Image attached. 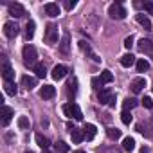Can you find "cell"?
Instances as JSON below:
<instances>
[{
    "label": "cell",
    "instance_id": "20",
    "mask_svg": "<svg viewBox=\"0 0 153 153\" xmlns=\"http://www.w3.org/2000/svg\"><path fill=\"white\" fill-rule=\"evenodd\" d=\"M133 63H137V61H135V56H133L131 52H128V54H124V56L121 58V65H123V67H126V68H128V67H131Z\"/></svg>",
    "mask_w": 153,
    "mask_h": 153
},
{
    "label": "cell",
    "instance_id": "25",
    "mask_svg": "<svg viewBox=\"0 0 153 153\" xmlns=\"http://www.w3.org/2000/svg\"><path fill=\"white\" fill-rule=\"evenodd\" d=\"M137 72H146L148 68H149V63H148V59H144V58H140V59H137Z\"/></svg>",
    "mask_w": 153,
    "mask_h": 153
},
{
    "label": "cell",
    "instance_id": "2",
    "mask_svg": "<svg viewBox=\"0 0 153 153\" xmlns=\"http://www.w3.org/2000/svg\"><path fill=\"white\" fill-rule=\"evenodd\" d=\"M63 112H65V115L67 117H70V119H76V121H81L83 119V112H81V108L76 105V103H67V105H63Z\"/></svg>",
    "mask_w": 153,
    "mask_h": 153
},
{
    "label": "cell",
    "instance_id": "32",
    "mask_svg": "<svg viewBox=\"0 0 153 153\" xmlns=\"http://www.w3.org/2000/svg\"><path fill=\"white\" fill-rule=\"evenodd\" d=\"M121 121H123L124 124H130V123L133 121V117H131V114H130L128 110H123V114H121Z\"/></svg>",
    "mask_w": 153,
    "mask_h": 153
},
{
    "label": "cell",
    "instance_id": "13",
    "mask_svg": "<svg viewBox=\"0 0 153 153\" xmlns=\"http://www.w3.org/2000/svg\"><path fill=\"white\" fill-rule=\"evenodd\" d=\"M13 108L11 106H2V126H7L9 121L13 119Z\"/></svg>",
    "mask_w": 153,
    "mask_h": 153
},
{
    "label": "cell",
    "instance_id": "3",
    "mask_svg": "<svg viewBox=\"0 0 153 153\" xmlns=\"http://www.w3.org/2000/svg\"><path fill=\"white\" fill-rule=\"evenodd\" d=\"M108 15H110L112 18H115V20H123V18L126 16V9L121 6V2H115V4H112V6L108 7Z\"/></svg>",
    "mask_w": 153,
    "mask_h": 153
},
{
    "label": "cell",
    "instance_id": "11",
    "mask_svg": "<svg viewBox=\"0 0 153 153\" xmlns=\"http://www.w3.org/2000/svg\"><path fill=\"white\" fill-rule=\"evenodd\" d=\"M130 87H131V92H133V94H139V92H142V88L146 87V79H144V78H135Z\"/></svg>",
    "mask_w": 153,
    "mask_h": 153
},
{
    "label": "cell",
    "instance_id": "29",
    "mask_svg": "<svg viewBox=\"0 0 153 153\" xmlns=\"http://www.w3.org/2000/svg\"><path fill=\"white\" fill-rule=\"evenodd\" d=\"M54 149H56V153H68V144L63 142V140H59V142H56Z\"/></svg>",
    "mask_w": 153,
    "mask_h": 153
},
{
    "label": "cell",
    "instance_id": "7",
    "mask_svg": "<svg viewBox=\"0 0 153 153\" xmlns=\"http://www.w3.org/2000/svg\"><path fill=\"white\" fill-rule=\"evenodd\" d=\"M52 79H56V81H59V79H63L65 76H67V67L65 65H56L54 68H52Z\"/></svg>",
    "mask_w": 153,
    "mask_h": 153
},
{
    "label": "cell",
    "instance_id": "28",
    "mask_svg": "<svg viewBox=\"0 0 153 153\" xmlns=\"http://www.w3.org/2000/svg\"><path fill=\"white\" fill-rule=\"evenodd\" d=\"M123 148H124L126 151H131V149L135 148V140H133L131 137H124V139H123Z\"/></svg>",
    "mask_w": 153,
    "mask_h": 153
},
{
    "label": "cell",
    "instance_id": "27",
    "mask_svg": "<svg viewBox=\"0 0 153 153\" xmlns=\"http://www.w3.org/2000/svg\"><path fill=\"white\" fill-rule=\"evenodd\" d=\"M137 105H139V101H137L135 97H128V99H124V103H123L124 110H131V108H135Z\"/></svg>",
    "mask_w": 153,
    "mask_h": 153
},
{
    "label": "cell",
    "instance_id": "10",
    "mask_svg": "<svg viewBox=\"0 0 153 153\" xmlns=\"http://www.w3.org/2000/svg\"><path fill=\"white\" fill-rule=\"evenodd\" d=\"M59 51H61V54H68V51H70V34L68 33H63V38H61V42H59Z\"/></svg>",
    "mask_w": 153,
    "mask_h": 153
},
{
    "label": "cell",
    "instance_id": "16",
    "mask_svg": "<svg viewBox=\"0 0 153 153\" xmlns=\"http://www.w3.org/2000/svg\"><path fill=\"white\" fill-rule=\"evenodd\" d=\"M96 133H97V128H96L94 124H85V128H83V135H85L87 140H92V139L96 137Z\"/></svg>",
    "mask_w": 153,
    "mask_h": 153
},
{
    "label": "cell",
    "instance_id": "26",
    "mask_svg": "<svg viewBox=\"0 0 153 153\" xmlns=\"http://www.w3.org/2000/svg\"><path fill=\"white\" fill-rule=\"evenodd\" d=\"M34 72H36V78H42V79L47 76V68H45L43 63H38V65L34 67Z\"/></svg>",
    "mask_w": 153,
    "mask_h": 153
},
{
    "label": "cell",
    "instance_id": "31",
    "mask_svg": "<svg viewBox=\"0 0 153 153\" xmlns=\"http://www.w3.org/2000/svg\"><path fill=\"white\" fill-rule=\"evenodd\" d=\"M106 135H108L112 140H115V139L121 137V130H117V128H108V130H106Z\"/></svg>",
    "mask_w": 153,
    "mask_h": 153
},
{
    "label": "cell",
    "instance_id": "9",
    "mask_svg": "<svg viewBox=\"0 0 153 153\" xmlns=\"http://www.w3.org/2000/svg\"><path fill=\"white\" fill-rule=\"evenodd\" d=\"M9 15L15 16V18H20V16L25 15V9H24L22 4H9Z\"/></svg>",
    "mask_w": 153,
    "mask_h": 153
},
{
    "label": "cell",
    "instance_id": "21",
    "mask_svg": "<svg viewBox=\"0 0 153 153\" xmlns=\"http://www.w3.org/2000/svg\"><path fill=\"white\" fill-rule=\"evenodd\" d=\"M34 29H36V24H34L33 20H29L27 25H25V38H27V40H31V38L34 36Z\"/></svg>",
    "mask_w": 153,
    "mask_h": 153
},
{
    "label": "cell",
    "instance_id": "6",
    "mask_svg": "<svg viewBox=\"0 0 153 153\" xmlns=\"http://www.w3.org/2000/svg\"><path fill=\"white\" fill-rule=\"evenodd\" d=\"M97 99H99L101 105H110V101L114 99V94H112L110 88H101L97 92Z\"/></svg>",
    "mask_w": 153,
    "mask_h": 153
},
{
    "label": "cell",
    "instance_id": "23",
    "mask_svg": "<svg viewBox=\"0 0 153 153\" xmlns=\"http://www.w3.org/2000/svg\"><path fill=\"white\" fill-rule=\"evenodd\" d=\"M4 90H6L7 96H16V85L13 81H6L4 83Z\"/></svg>",
    "mask_w": 153,
    "mask_h": 153
},
{
    "label": "cell",
    "instance_id": "15",
    "mask_svg": "<svg viewBox=\"0 0 153 153\" xmlns=\"http://www.w3.org/2000/svg\"><path fill=\"white\" fill-rule=\"evenodd\" d=\"M45 13H47L49 16L56 18V16L59 15V6H58V4H54V2H49V4H45Z\"/></svg>",
    "mask_w": 153,
    "mask_h": 153
},
{
    "label": "cell",
    "instance_id": "14",
    "mask_svg": "<svg viewBox=\"0 0 153 153\" xmlns=\"http://www.w3.org/2000/svg\"><path fill=\"white\" fill-rule=\"evenodd\" d=\"M2 76H4L6 81H13V78H15V70L11 68V65H9L7 61H6L4 67H2Z\"/></svg>",
    "mask_w": 153,
    "mask_h": 153
},
{
    "label": "cell",
    "instance_id": "1",
    "mask_svg": "<svg viewBox=\"0 0 153 153\" xmlns=\"http://www.w3.org/2000/svg\"><path fill=\"white\" fill-rule=\"evenodd\" d=\"M22 58H24V63H25V65H29V67H36V65H38V63H36V59H38V52H36L34 45L27 43V45L24 47V51H22Z\"/></svg>",
    "mask_w": 153,
    "mask_h": 153
},
{
    "label": "cell",
    "instance_id": "36",
    "mask_svg": "<svg viewBox=\"0 0 153 153\" xmlns=\"http://www.w3.org/2000/svg\"><path fill=\"white\" fill-rule=\"evenodd\" d=\"M131 45H133V36H128V38L124 40V47H126V49H131Z\"/></svg>",
    "mask_w": 153,
    "mask_h": 153
},
{
    "label": "cell",
    "instance_id": "5",
    "mask_svg": "<svg viewBox=\"0 0 153 153\" xmlns=\"http://www.w3.org/2000/svg\"><path fill=\"white\" fill-rule=\"evenodd\" d=\"M45 42H47V43H58V27H56L54 24H49V25H47Z\"/></svg>",
    "mask_w": 153,
    "mask_h": 153
},
{
    "label": "cell",
    "instance_id": "40",
    "mask_svg": "<svg viewBox=\"0 0 153 153\" xmlns=\"http://www.w3.org/2000/svg\"><path fill=\"white\" fill-rule=\"evenodd\" d=\"M76 153H87V151H83V149H78V151H76Z\"/></svg>",
    "mask_w": 153,
    "mask_h": 153
},
{
    "label": "cell",
    "instance_id": "8",
    "mask_svg": "<svg viewBox=\"0 0 153 153\" xmlns=\"http://www.w3.org/2000/svg\"><path fill=\"white\" fill-rule=\"evenodd\" d=\"M139 51L153 56V42H151V40H148V38H142V40L139 42Z\"/></svg>",
    "mask_w": 153,
    "mask_h": 153
},
{
    "label": "cell",
    "instance_id": "18",
    "mask_svg": "<svg viewBox=\"0 0 153 153\" xmlns=\"http://www.w3.org/2000/svg\"><path fill=\"white\" fill-rule=\"evenodd\" d=\"M70 137H72V142H74V144H81V140L85 139L83 131L78 130V128H72V130H70Z\"/></svg>",
    "mask_w": 153,
    "mask_h": 153
},
{
    "label": "cell",
    "instance_id": "35",
    "mask_svg": "<svg viewBox=\"0 0 153 153\" xmlns=\"http://www.w3.org/2000/svg\"><path fill=\"white\" fill-rule=\"evenodd\" d=\"M101 85H103V83H101V79H99V78H94V79H92V87H94L96 90H99V88H101Z\"/></svg>",
    "mask_w": 153,
    "mask_h": 153
},
{
    "label": "cell",
    "instance_id": "12",
    "mask_svg": "<svg viewBox=\"0 0 153 153\" xmlns=\"http://www.w3.org/2000/svg\"><path fill=\"white\" fill-rule=\"evenodd\" d=\"M56 96V88L52 87V85H43L42 87V90H40V97H43V99H51V97H54Z\"/></svg>",
    "mask_w": 153,
    "mask_h": 153
},
{
    "label": "cell",
    "instance_id": "33",
    "mask_svg": "<svg viewBox=\"0 0 153 153\" xmlns=\"http://www.w3.org/2000/svg\"><path fill=\"white\" fill-rule=\"evenodd\" d=\"M18 126H20L22 130H27V128L31 126V123H29V119H27L25 115H22V117H18Z\"/></svg>",
    "mask_w": 153,
    "mask_h": 153
},
{
    "label": "cell",
    "instance_id": "4",
    "mask_svg": "<svg viewBox=\"0 0 153 153\" xmlns=\"http://www.w3.org/2000/svg\"><path fill=\"white\" fill-rule=\"evenodd\" d=\"M18 33H20V25L16 24V22H6L4 24V34L7 36V38H16L18 36Z\"/></svg>",
    "mask_w": 153,
    "mask_h": 153
},
{
    "label": "cell",
    "instance_id": "24",
    "mask_svg": "<svg viewBox=\"0 0 153 153\" xmlns=\"http://www.w3.org/2000/svg\"><path fill=\"white\" fill-rule=\"evenodd\" d=\"M135 18H137V22H139L144 29H151V22H149V18H148V16H144V15H137Z\"/></svg>",
    "mask_w": 153,
    "mask_h": 153
},
{
    "label": "cell",
    "instance_id": "30",
    "mask_svg": "<svg viewBox=\"0 0 153 153\" xmlns=\"http://www.w3.org/2000/svg\"><path fill=\"white\" fill-rule=\"evenodd\" d=\"M76 85H78V81H76V78H72L70 81H68V85H67V92H68V96H74L76 94Z\"/></svg>",
    "mask_w": 153,
    "mask_h": 153
},
{
    "label": "cell",
    "instance_id": "17",
    "mask_svg": "<svg viewBox=\"0 0 153 153\" xmlns=\"http://www.w3.org/2000/svg\"><path fill=\"white\" fill-rule=\"evenodd\" d=\"M20 83H22V87H25L27 90H31V88L36 87V79L31 78V76H22V78H20Z\"/></svg>",
    "mask_w": 153,
    "mask_h": 153
},
{
    "label": "cell",
    "instance_id": "41",
    "mask_svg": "<svg viewBox=\"0 0 153 153\" xmlns=\"http://www.w3.org/2000/svg\"><path fill=\"white\" fill-rule=\"evenodd\" d=\"M27 153H33V151H27Z\"/></svg>",
    "mask_w": 153,
    "mask_h": 153
},
{
    "label": "cell",
    "instance_id": "38",
    "mask_svg": "<svg viewBox=\"0 0 153 153\" xmlns=\"http://www.w3.org/2000/svg\"><path fill=\"white\" fill-rule=\"evenodd\" d=\"M74 7H76V2H70V0H67V2H65V9L70 11V9H74Z\"/></svg>",
    "mask_w": 153,
    "mask_h": 153
},
{
    "label": "cell",
    "instance_id": "22",
    "mask_svg": "<svg viewBox=\"0 0 153 153\" xmlns=\"http://www.w3.org/2000/svg\"><path fill=\"white\" fill-rule=\"evenodd\" d=\"M99 79H101L103 85H105V83H112V81H114V74H112L110 70H103L101 76H99Z\"/></svg>",
    "mask_w": 153,
    "mask_h": 153
},
{
    "label": "cell",
    "instance_id": "34",
    "mask_svg": "<svg viewBox=\"0 0 153 153\" xmlns=\"http://www.w3.org/2000/svg\"><path fill=\"white\" fill-rule=\"evenodd\" d=\"M140 103H142L146 108H153V101H151V97H148V96H144V97L140 99Z\"/></svg>",
    "mask_w": 153,
    "mask_h": 153
},
{
    "label": "cell",
    "instance_id": "19",
    "mask_svg": "<svg viewBox=\"0 0 153 153\" xmlns=\"http://www.w3.org/2000/svg\"><path fill=\"white\" fill-rule=\"evenodd\" d=\"M36 144H38L42 149H45V151L51 148V140H49L45 135H42V133H38V135H36Z\"/></svg>",
    "mask_w": 153,
    "mask_h": 153
},
{
    "label": "cell",
    "instance_id": "39",
    "mask_svg": "<svg viewBox=\"0 0 153 153\" xmlns=\"http://www.w3.org/2000/svg\"><path fill=\"white\" fill-rule=\"evenodd\" d=\"M140 153H149V148H146V146H142V148H140Z\"/></svg>",
    "mask_w": 153,
    "mask_h": 153
},
{
    "label": "cell",
    "instance_id": "37",
    "mask_svg": "<svg viewBox=\"0 0 153 153\" xmlns=\"http://www.w3.org/2000/svg\"><path fill=\"white\" fill-rule=\"evenodd\" d=\"M144 9H146L149 15H153V2H144Z\"/></svg>",
    "mask_w": 153,
    "mask_h": 153
}]
</instances>
